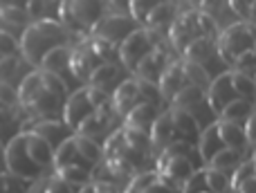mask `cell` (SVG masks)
<instances>
[{"mask_svg": "<svg viewBox=\"0 0 256 193\" xmlns=\"http://www.w3.org/2000/svg\"><path fill=\"white\" fill-rule=\"evenodd\" d=\"M54 173H56L63 182L74 186L76 191L92 184V171H88V168H84V166H63V168H56Z\"/></svg>", "mask_w": 256, "mask_h": 193, "instance_id": "d6a6232c", "label": "cell"}, {"mask_svg": "<svg viewBox=\"0 0 256 193\" xmlns=\"http://www.w3.org/2000/svg\"><path fill=\"white\" fill-rule=\"evenodd\" d=\"M0 61H2V58H0Z\"/></svg>", "mask_w": 256, "mask_h": 193, "instance_id": "03108f58", "label": "cell"}, {"mask_svg": "<svg viewBox=\"0 0 256 193\" xmlns=\"http://www.w3.org/2000/svg\"><path fill=\"white\" fill-rule=\"evenodd\" d=\"M254 110H256V106L252 104V101H248V99H236V101H232L230 106H225V110L218 114V119L245 126V122H248V119L254 114Z\"/></svg>", "mask_w": 256, "mask_h": 193, "instance_id": "f546056e", "label": "cell"}, {"mask_svg": "<svg viewBox=\"0 0 256 193\" xmlns=\"http://www.w3.org/2000/svg\"><path fill=\"white\" fill-rule=\"evenodd\" d=\"M142 101H144V99H142L140 86H137L135 76H132V79H124L115 90H112V94H110L112 110H115V114H117V117H122V119H124L126 114L135 108V106H140Z\"/></svg>", "mask_w": 256, "mask_h": 193, "instance_id": "9a60e30c", "label": "cell"}, {"mask_svg": "<svg viewBox=\"0 0 256 193\" xmlns=\"http://www.w3.org/2000/svg\"><path fill=\"white\" fill-rule=\"evenodd\" d=\"M4 148H7V144L0 142V162H4Z\"/></svg>", "mask_w": 256, "mask_h": 193, "instance_id": "6f0895ef", "label": "cell"}, {"mask_svg": "<svg viewBox=\"0 0 256 193\" xmlns=\"http://www.w3.org/2000/svg\"><path fill=\"white\" fill-rule=\"evenodd\" d=\"M168 112H171L178 137L194 144V140H198L200 132H202V128H200V124L196 122V117L191 112H186V110H180V108H168Z\"/></svg>", "mask_w": 256, "mask_h": 193, "instance_id": "484cf974", "label": "cell"}, {"mask_svg": "<svg viewBox=\"0 0 256 193\" xmlns=\"http://www.w3.org/2000/svg\"><path fill=\"white\" fill-rule=\"evenodd\" d=\"M218 58L236 72L250 74V68L256 66V25L252 22H232L216 38Z\"/></svg>", "mask_w": 256, "mask_h": 193, "instance_id": "3957f363", "label": "cell"}, {"mask_svg": "<svg viewBox=\"0 0 256 193\" xmlns=\"http://www.w3.org/2000/svg\"><path fill=\"white\" fill-rule=\"evenodd\" d=\"M171 108L186 110V112H191L196 117V114H198V110L209 108V106H207V92H204V90H200V88H196V86L186 84L184 88L176 94V99L171 101ZM196 122H198V119H196Z\"/></svg>", "mask_w": 256, "mask_h": 193, "instance_id": "7402d4cb", "label": "cell"}, {"mask_svg": "<svg viewBox=\"0 0 256 193\" xmlns=\"http://www.w3.org/2000/svg\"><path fill=\"white\" fill-rule=\"evenodd\" d=\"M166 45H168V43H166ZM166 45H162V48H155L153 52H150L148 56H146L144 61H142L140 66L132 70L135 79L158 86L160 76H162V72L166 70V66L176 61V56H173V50H168Z\"/></svg>", "mask_w": 256, "mask_h": 193, "instance_id": "4fadbf2b", "label": "cell"}, {"mask_svg": "<svg viewBox=\"0 0 256 193\" xmlns=\"http://www.w3.org/2000/svg\"><path fill=\"white\" fill-rule=\"evenodd\" d=\"M112 122H115V110L112 106H104V108L94 110L84 124L74 130V135H81V137H104V135H110V128H112Z\"/></svg>", "mask_w": 256, "mask_h": 193, "instance_id": "2e32d148", "label": "cell"}, {"mask_svg": "<svg viewBox=\"0 0 256 193\" xmlns=\"http://www.w3.org/2000/svg\"><path fill=\"white\" fill-rule=\"evenodd\" d=\"M230 9L240 22H250V9H252L250 0H230Z\"/></svg>", "mask_w": 256, "mask_h": 193, "instance_id": "c3c4849f", "label": "cell"}, {"mask_svg": "<svg viewBox=\"0 0 256 193\" xmlns=\"http://www.w3.org/2000/svg\"><path fill=\"white\" fill-rule=\"evenodd\" d=\"M0 193H27V182L9 171H0Z\"/></svg>", "mask_w": 256, "mask_h": 193, "instance_id": "7bdbcfd3", "label": "cell"}, {"mask_svg": "<svg viewBox=\"0 0 256 193\" xmlns=\"http://www.w3.org/2000/svg\"><path fill=\"white\" fill-rule=\"evenodd\" d=\"M106 16V2L99 0H66L58 7V22L72 36H88Z\"/></svg>", "mask_w": 256, "mask_h": 193, "instance_id": "8992f818", "label": "cell"}, {"mask_svg": "<svg viewBox=\"0 0 256 193\" xmlns=\"http://www.w3.org/2000/svg\"><path fill=\"white\" fill-rule=\"evenodd\" d=\"M0 20L12 27H30L32 16L25 0H0Z\"/></svg>", "mask_w": 256, "mask_h": 193, "instance_id": "603a6c76", "label": "cell"}, {"mask_svg": "<svg viewBox=\"0 0 256 193\" xmlns=\"http://www.w3.org/2000/svg\"><path fill=\"white\" fill-rule=\"evenodd\" d=\"M122 135H124V142L130 148H135L137 153L146 155L148 158L150 150H153V144H150V135L148 132H142V130H130V128L122 126Z\"/></svg>", "mask_w": 256, "mask_h": 193, "instance_id": "8d00e7d4", "label": "cell"}, {"mask_svg": "<svg viewBox=\"0 0 256 193\" xmlns=\"http://www.w3.org/2000/svg\"><path fill=\"white\" fill-rule=\"evenodd\" d=\"M160 117V110L155 104H148V101H142L140 106L130 110V112L124 117V128H130V130H142V132H150L155 119Z\"/></svg>", "mask_w": 256, "mask_h": 193, "instance_id": "d6986e66", "label": "cell"}, {"mask_svg": "<svg viewBox=\"0 0 256 193\" xmlns=\"http://www.w3.org/2000/svg\"><path fill=\"white\" fill-rule=\"evenodd\" d=\"M142 193H176V191H173L168 184H164V182L160 180V176H158V180H155V182H150V184L146 186V189L142 191Z\"/></svg>", "mask_w": 256, "mask_h": 193, "instance_id": "816d5d0a", "label": "cell"}, {"mask_svg": "<svg viewBox=\"0 0 256 193\" xmlns=\"http://www.w3.org/2000/svg\"><path fill=\"white\" fill-rule=\"evenodd\" d=\"M250 22L256 25V2H252V9H250Z\"/></svg>", "mask_w": 256, "mask_h": 193, "instance_id": "11a10c76", "label": "cell"}, {"mask_svg": "<svg viewBox=\"0 0 256 193\" xmlns=\"http://www.w3.org/2000/svg\"><path fill=\"white\" fill-rule=\"evenodd\" d=\"M150 144H153V150H160L162 153L168 144H173L176 140H180L176 132V126H173V119H171V112H162L158 119H155L153 128H150Z\"/></svg>", "mask_w": 256, "mask_h": 193, "instance_id": "ffe728a7", "label": "cell"}, {"mask_svg": "<svg viewBox=\"0 0 256 193\" xmlns=\"http://www.w3.org/2000/svg\"><path fill=\"white\" fill-rule=\"evenodd\" d=\"M252 158H254V160H256V150H254V155H252Z\"/></svg>", "mask_w": 256, "mask_h": 193, "instance_id": "94428289", "label": "cell"}, {"mask_svg": "<svg viewBox=\"0 0 256 193\" xmlns=\"http://www.w3.org/2000/svg\"><path fill=\"white\" fill-rule=\"evenodd\" d=\"M155 50V45L150 43L148 38V32L144 30V27H140V30H135L130 36L124 40V43L117 48V52H120V63L122 68H126V70H135L137 66H140L142 61H144L146 56H148L150 52Z\"/></svg>", "mask_w": 256, "mask_h": 193, "instance_id": "9c48e42d", "label": "cell"}, {"mask_svg": "<svg viewBox=\"0 0 256 193\" xmlns=\"http://www.w3.org/2000/svg\"><path fill=\"white\" fill-rule=\"evenodd\" d=\"M207 193H212V191H207Z\"/></svg>", "mask_w": 256, "mask_h": 193, "instance_id": "e7e4bbea", "label": "cell"}, {"mask_svg": "<svg viewBox=\"0 0 256 193\" xmlns=\"http://www.w3.org/2000/svg\"><path fill=\"white\" fill-rule=\"evenodd\" d=\"M135 30H140V25H137L130 16L106 14V16L92 27L90 36H94V38H99V40H106V43L115 45V48H120V45L124 43Z\"/></svg>", "mask_w": 256, "mask_h": 193, "instance_id": "ba28073f", "label": "cell"}, {"mask_svg": "<svg viewBox=\"0 0 256 193\" xmlns=\"http://www.w3.org/2000/svg\"><path fill=\"white\" fill-rule=\"evenodd\" d=\"M222 148H225V144H222L220 135H218L216 124L202 128V132H200V137H198V155H200V160H202L204 164H209V160H212L214 155L220 153Z\"/></svg>", "mask_w": 256, "mask_h": 193, "instance_id": "4316f807", "label": "cell"}, {"mask_svg": "<svg viewBox=\"0 0 256 193\" xmlns=\"http://www.w3.org/2000/svg\"><path fill=\"white\" fill-rule=\"evenodd\" d=\"M243 155H245V153H240V150L222 148L220 153L214 155V158L209 160L207 166H209V168H216V171H222V173L234 171L236 166H240V164H243Z\"/></svg>", "mask_w": 256, "mask_h": 193, "instance_id": "e575fe53", "label": "cell"}, {"mask_svg": "<svg viewBox=\"0 0 256 193\" xmlns=\"http://www.w3.org/2000/svg\"><path fill=\"white\" fill-rule=\"evenodd\" d=\"M254 160V158H252ZM254 176H256V160H254Z\"/></svg>", "mask_w": 256, "mask_h": 193, "instance_id": "680465c9", "label": "cell"}, {"mask_svg": "<svg viewBox=\"0 0 256 193\" xmlns=\"http://www.w3.org/2000/svg\"><path fill=\"white\" fill-rule=\"evenodd\" d=\"M20 56V38L9 30H0V58Z\"/></svg>", "mask_w": 256, "mask_h": 193, "instance_id": "60d3db41", "label": "cell"}, {"mask_svg": "<svg viewBox=\"0 0 256 193\" xmlns=\"http://www.w3.org/2000/svg\"><path fill=\"white\" fill-rule=\"evenodd\" d=\"M155 171L164 184H168L173 191H180L184 182L196 173V164L189 158H162L160 155Z\"/></svg>", "mask_w": 256, "mask_h": 193, "instance_id": "8fae6325", "label": "cell"}, {"mask_svg": "<svg viewBox=\"0 0 256 193\" xmlns=\"http://www.w3.org/2000/svg\"><path fill=\"white\" fill-rule=\"evenodd\" d=\"M184 86H186V79H184V63L176 58L173 63H168L166 70L162 72V76H160V81H158L160 96H162L164 101H173V99H176V94L180 92Z\"/></svg>", "mask_w": 256, "mask_h": 193, "instance_id": "e0dca14e", "label": "cell"}, {"mask_svg": "<svg viewBox=\"0 0 256 193\" xmlns=\"http://www.w3.org/2000/svg\"><path fill=\"white\" fill-rule=\"evenodd\" d=\"M120 76H122V63H117V61L115 63H102V66L92 72V76L88 79V84L86 86H90V88H99V90H104V92H108V88L115 86V81H120Z\"/></svg>", "mask_w": 256, "mask_h": 193, "instance_id": "83f0119b", "label": "cell"}, {"mask_svg": "<svg viewBox=\"0 0 256 193\" xmlns=\"http://www.w3.org/2000/svg\"><path fill=\"white\" fill-rule=\"evenodd\" d=\"M176 18H178V4L176 2H158V7L150 12V16H148V20H146L144 27L168 32Z\"/></svg>", "mask_w": 256, "mask_h": 193, "instance_id": "f1b7e54d", "label": "cell"}, {"mask_svg": "<svg viewBox=\"0 0 256 193\" xmlns=\"http://www.w3.org/2000/svg\"><path fill=\"white\" fill-rule=\"evenodd\" d=\"M0 171H4V168H2V162H0Z\"/></svg>", "mask_w": 256, "mask_h": 193, "instance_id": "91938a15", "label": "cell"}, {"mask_svg": "<svg viewBox=\"0 0 256 193\" xmlns=\"http://www.w3.org/2000/svg\"><path fill=\"white\" fill-rule=\"evenodd\" d=\"M254 176V160L250 158V160H245L240 166H236L234 168V173H232V191H238V186L240 184H245L248 180H252Z\"/></svg>", "mask_w": 256, "mask_h": 193, "instance_id": "b9f144b4", "label": "cell"}, {"mask_svg": "<svg viewBox=\"0 0 256 193\" xmlns=\"http://www.w3.org/2000/svg\"><path fill=\"white\" fill-rule=\"evenodd\" d=\"M158 7V0H132V2H128V12H130V18L137 22L140 27L146 25V20H148L150 12Z\"/></svg>", "mask_w": 256, "mask_h": 193, "instance_id": "ab89813d", "label": "cell"}, {"mask_svg": "<svg viewBox=\"0 0 256 193\" xmlns=\"http://www.w3.org/2000/svg\"><path fill=\"white\" fill-rule=\"evenodd\" d=\"M4 171L30 184L54 173V148L43 137L20 130L4 148Z\"/></svg>", "mask_w": 256, "mask_h": 193, "instance_id": "7a4b0ae2", "label": "cell"}, {"mask_svg": "<svg viewBox=\"0 0 256 193\" xmlns=\"http://www.w3.org/2000/svg\"><path fill=\"white\" fill-rule=\"evenodd\" d=\"M45 193H76V189L70 186L68 182H63L56 173H50L45 178Z\"/></svg>", "mask_w": 256, "mask_h": 193, "instance_id": "bcb514c9", "label": "cell"}, {"mask_svg": "<svg viewBox=\"0 0 256 193\" xmlns=\"http://www.w3.org/2000/svg\"><path fill=\"white\" fill-rule=\"evenodd\" d=\"M22 126H25V119H22L16 110L0 108V142L9 144V142L22 130Z\"/></svg>", "mask_w": 256, "mask_h": 193, "instance_id": "4dcf8cb0", "label": "cell"}, {"mask_svg": "<svg viewBox=\"0 0 256 193\" xmlns=\"http://www.w3.org/2000/svg\"><path fill=\"white\" fill-rule=\"evenodd\" d=\"M0 104L2 108H9V110H18V90L9 84H0Z\"/></svg>", "mask_w": 256, "mask_h": 193, "instance_id": "7dc6e473", "label": "cell"}, {"mask_svg": "<svg viewBox=\"0 0 256 193\" xmlns=\"http://www.w3.org/2000/svg\"><path fill=\"white\" fill-rule=\"evenodd\" d=\"M32 70H34V68H32L22 56L2 58V61H0V84H9L18 90Z\"/></svg>", "mask_w": 256, "mask_h": 193, "instance_id": "44dd1931", "label": "cell"}, {"mask_svg": "<svg viewBox=\"0 0 256 193\" xmlns=\"http://www.w3.org/2000/svg\"><path fill=\"white\" fill-rule=\"evenodd\" d=\"M70 86L45 70H32L18 88V106L27 119H63Z\"/></svg>", "mask_w": 256, "mask_h": 193, "instance_id": "6da1fadb", "label": "cell"}, {"mask_svg": "<svg viewBox=\"0 0 256 193\" xmlns=\"http://www.w3.org/2000/svg\"><path fill=\"white\" fill-rule=\"evenodd\" d=\"M218 126V135H220L225 148L232 150H240V153H248V137H245V128L240 124H232V122H222V119H216Z\"/></svg>", "mask_w": 256, "mask_h": 193, "instance_id": "d4e9b609", "label": "cell"}, {"mask_svg": "<svg viewBox=\"0 0 256 193\" xmlns=\"http://www.w3.org/2000/svg\"><path fill=\"white\" fill-rule=\"evenodd\" d=\"M182 63H184V61H182ZM184 79H186V84H189V86H196V88H200V90H204V92H207L209 86H212V81H214V76H212V72H209L204 66L184 63Z\"/></svg>", "mask_w": 256, "mask_h": 193, "instance_id": "d590c367", "label": "cell"}, {"mask_svg": "<svg viewBox=\"0 0 256 193\" xmlns=\"http://www.w3.org/2000/svg\"><path fill=\"white\" fill-rule=\"evenodd\" d=\"M137 86H140L142 99L148 101V104H155V106H158V101L162 99V96H160L158 86H155V84H146V81H140V79H137Z\"/></svg>", "mask_w": 256, "mask_h": 193, "instance_id": "681fc988", "label": "cell"}, {"mask_svg": "<svg viewBox=\"0 0 256 193\" xmlns=\"http://www.w3.org/2000/svg\"><path fill=\"white\" fill-rule=\"evenodd\" d=\"M196 153V148H194V144L191 142H186V140H176L173 144H168L166 148L162 150V158H189L191 160V155Z\"/></svg>", "mask_w": 256, "mask_h": 193, "instance_id": "ee69618b", "label": "cell"}, {"mask_svg": "<svg viewBox=\"0 0 256 193\" xmlns=\"http://www.w3.org/2000/svg\"><path fill=\"white\" fill-rule=\"evenodd\" d=\"M0 108H2V104H0Z\"/></svg>", "mask_w": 256, "mask_h": 193, "instance_id": "be15d7a7", "label": "cell"}, {"mask_svg": "<svg viewBox=\"0 0 256 193\" xmlns=\"http://www.w3.org/2000/svg\"><path fill=\"white\" fill-rule=\"evenodd\" d=\"M204 180H207V189L212 193H230L232 191V176L230 173L216 171V168H204Z\"/></svg>", "mask_w": 256, "mask_h": 193, "instance_id": "f35d334b", "label": "cell"}, {"mask_svg": "<svg viewBox=\"0 0 256 193\" xmlns=\"http://www.w3.org/2000/svg\"><path fill=\"white\" fill-rule=\"evenodd\" d=\"M220 27L216 25L214 18H209L207 14H202L200 9L186 14H178V18L173 20L171 30H168V43H171L173 52L182 54L194 40L198 38H218Z\"/></svg>", "mask_w": 256, "mask_h": 193, "instance_id": "5b68a950", "label": "cell"}, {"mask_svg": "<svg viewBox=\"0 0 256 193\" xmlns=\"http://www.w3.org/2000/svg\"><path fill=\"white\" fill-rule=\"evenodd\" d=\"M58 7H61V2H52V0H32V2H27L32 22L58 20Z\"/></svg>", "mask_w": 256, "mask_h": 193, "instance_id": "836d02e7", "label": "cell"}, {"mask_svg": "<svg viewBox=\"0 0 256 193\" xmlns=\"http://www.w3.org/2000/svg\"><path fill=\"white\" fill-rule=\"evenodd\" d=\"M207 191L209 189H207V180H204V168L202 171L196 168V173L184 182V186L180 189V193H207Z\"/></svg>", "mask_w": 256, "mask_h": 193, "instance_id": "f6af8a7d", "label": "cell"}, {"mask_svg": "<svg viewBox=\"0 0 256 193\" xmlns=\"http://www.w3.org/2000/svg\"><path fill=\"white\" fill-rule=\"evenodd\" d=\"M76 193H94V184H88V186H84V189H79Z\"/></svg>", "mask_w": 256, "mask_h": 193, "instance_id": "9f6ffc18", "label": "cell"}, {"mask_svg": "<svg viewBox=\"0 0 256 193\" xmlns=\"http://www.w3.org/2000/svg\"><path fill=\"white\" fill-rule=\"evenodd\" d=\"M22 130H30V132H34V135L43 137L54 150H56L63 142H68L74 135L63 119H27Z\"/></svg>", "mask_w": 256, "mask_h": 193, "instance_id": "7c38bea8", "label": "cell"}, {"mask_svg": "<svg viewBox=\"0 0 256 193\" xmlns=\"http://www.w3.org/2000/svg\"><path fill=\"white\" fill-rule=\"evenodd\" d=\"M72 140H74V146H76V150H79V155H81V158H84L92 168L104 160V148H102V144H99L97 140H90V137H81V135H72Z\"/></svg>", "mask_w": 256, "mask_h": 193, "instance_id": "1f68e13d", "label": "cell"}, {"mask_svg": "<svg viewBox=\"0 0 256 193\" xmlns=\"http://www.w3.org/2000/svg\"><path fill=\"white\" fill-rule=\"evenodd\" d=\"M234 193H256V178L248 180L245 184H240V186H238V191H234Z\"/></svg>", "mask_w": 256, "mask_h": 193, "instance_id": "db71d44e", "label": "cell"}, {"mask_svg": "<svg viewBox=\"0 0 256 193\" xmlns=\"http://www.w3.org/2000/svg\"><path fill=\"white\" fill-rule=\"evenodd\" d=\"M232 84H234V90L240 99H248V101H252V104L256 101V84L250 74L232 70Z\"/></svg>", "mask_w": 256, "mask_h": 193, "instance_id": "74e56055", "label": "cell"}, {"mask_svg": "<svg viewBox=\"0 0 256 193\" xmlns=\"http://www.w3.org/2000/svg\"><path fill=\"white\" fill-rule=\"evenodd\" d=\"M218 56V48L214 38H198L182 52V61L184 63H194V66H204Z\"/></svg>", "mask_w": 256, "mask_h": 193, "instance_id": "cb8c5ba5", "label": "cell"}, {"mask_svg": "<svg viewBox=\"0 0 256 193\" xmlns=\"http://www.w3.org/2000/svg\"><path fill=\"white\" fill-rule=\"evenodd\" d=\"M104 106H110V94L104 92L99 88H90V86H81L79 90L70 92L66 101V108H63V122L70 126V130L74 132L94 110L104 108Z\"/></svg>", "mask_w": 256, "mask_h": 193, "instance_id": "52a82bcc", "label": "cell"}, {"mask_svg": "<svg viewBox=\"0 0 256 193\" xmlns=\"http://www.w3.org/2000/svg\"><path fill=\"white\" fill-rule=\"evenodd\" d=\"M236 99H240V96L236 94L234 84H232V70L220 72L218 76H214L212 86L207 90V106L212 108V112L218 117L225 110V106H230Z\"/></svg>", "mask_w": 256, "mask_h": 193, "instance_id": "5bb4252c", "label": "cell"}, {"mask_svg": "<svg viewBox=\"0 0 256 193\" xmlns=\"http://www.w3.org/2000/svg\"><path fill=\"white\" fill-rule=\"evenodd\" d=\"M70 54H72V45L54 50V52H50L48 56L43 58L38 70L50 72V74L58 76V79H63L68 86H70L72 81H74V76H72V72H70Z\"/></svg>", "mask_w": 256, "mask_h": 193, "instance_id": "ac0fdd59", "label": "cell"}, {"mask_svg": "<svg viewBox=\"0 0 256 193\" xmlns=\"http://www.w3.org/2000/svg\"><path fill=\"white\" fill-rule=\"evenodd\" d=\"M72 45V34L58 20H38L22 30L20 36V56L38 70L43 58L58 48Z\"/></svg>", "mask_w": 256, "mask_h": 193, "instance_id": "277c9868", "label": "cell"}, {"mask_svg": "<svg viewBox=\"0 0 256 193\" xmlns=\"http://www.w3.org/2000/svg\"><path fill=\"white\" fill-rule=\"evenodd\" d=\"M254 84H256V72H254Z\"/></svg>", "mask_w": 256, "mask_h": 193, "instance_id": "6125c7cd", "label": "cell"}, {"mask_svg": "<svg viewBox=\"0 0 256 193\" xmlns=\"http://www.w3.org/2000/svg\"><path fill=\"white\" fill-rule=\"evenodd\" d=\"M245 137H248V144L250 146H256V110H254V114L245 122Z\"/></svg>", "mask_w": 256, "mask_h": 193, "instance_id": "f907efd6", "label": "cell"}, {"mask_svg": "<svg viewBox=\"0 0 256 193\" xmlns=\"http://www.w3.org/2000/svg\"><path fill=\"white\" fill-rule=\"evenodd\" d=\"M45 178H48V176H45ZM45 178L30 182V184H27V193H45Z\"/></svg>", "mask_w": 256, "mask_h": 193, "instance_id": "f5cc1de1", "label": "cell"}, {"mask_svg": "<svg viewBox=\"0 0 256 193\" xmlns=\"http://www.w3.org/2000/svg\"><path fill=\"white\" fill-rule=\"evenodd\" d=\"M102 66V58L97 56V52L92 50L88 36L81 38L76 45H72V54H70V72L74 76V81L79 84H88V79L92 76V72Z\"/></svg>", "mask_w": 256, "mask_h": 193, "instance_id": "30bf717a", "label": "cell"}]
</instances>
